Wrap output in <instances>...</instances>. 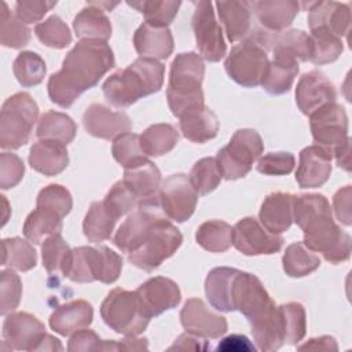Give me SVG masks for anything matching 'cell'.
<instances>
[{
	"instance_id": "obj_1",
	"label": "cell",
	"mask_w": 352,
	"mask_h": 352,
	"mask_svg": "<svg viewBox=\"0 0 352 352\" xmlns=\"http://www.w3.org/2000/svg\"><path fill=\"white\" fill-rule=\"evenodd\" d=\"M114 63L113 50L106 41H78L65 56L62 69L50 77V99L60 107H70L82 92L95 87Z\"/></svg>"
},
{
	"instance_id": "obj_2",
	"label": "cell",
	"mask_w": 352,
	"mask_h": 352,
	"mask_svg": "<svg viewBox=\"0 0 352 352\" xmlns=\"http://www.w3.org/2000/svg\"><path fill=\"white\" fill-rule=\"evenodd\" d=\"M293 221L304 232V245L322 253L331 264L346 261L351 256V236L333 220L327 198L322 194H301L293 199Z\"/></svg>"
},
{
	"instance_id": "obj_3",
	"label": "cell",
	"mask_w": 352,
	"mask_h": 352,
	"mask_svg": "<svg viewBox=\"0 0 352 352\" xmlns=\"http://www.w3.org/2000/svg\"><path fill=\"white\" fill-rule=\"evenodd\" d=\"M165 67L155 59L138 58L113 73L102 85L106 99L116 107H128L162 88Z\"/></svg>"
},
{
	"instance_id": "obj_4",
	"label": "cell",
	"mask_w": 352,
	"mask_h": 352,
	"mask_svg": "<svg viewBox=\"0 0 352 352\" xmlns=\"http://www.w3.org/2000/svg\"><path fill=\"white\" fill-rule=\"evenodd\" d=\"M205 63L197 52H182L170 65L166 88L168 106L173 116L182 117L191 109L204 104L202 80Z\"/></svg>"
},
{
	"instance_id": "obj_5",
	"label": "cell",
	"mask_w": 352,
	"mask_h": 352,
	"mask_svg": "<svg viewBox=\"0 0 352 352\" xmlns=\"http://www.w3.org/2000/svg\"><path fill=\"white\" fill-rule=\"evenodd\" d=\"M314 142L336 158L337 165L351 170V139L348 136V116L345 109L327 103L309 116Z\"/></svg>"
},
{
	"instance_id": "obj_6",
	"label": "cell",
	"mask_w": 352,
	"mask_h": 352,
	"mask_svg": "<svg viewBox=\"0 0 352 352\" xmlns=\"http://www.w3.org/2000/svg\"><path fill=\"white\" fill-rule=\"evenodd\" d=\"M122 270V257L107 246H78L72 249L65 276L72 282L88 283L99 280L113 283Z\"/></svg>"
},
{
	"instance_id": "obj_7",
	"label": "cell",
	"mask_w": 352,
	"mask_h": 352,
	"mask_svg": "<svg viewBox=\"0 0 352 352\" xmlns=\"http://www.w3.org/2000/svg\"><path fill=\"white\" fill-rule=\"evenodd\" d=\"M38 106L28 92H16L1 106L0 147L16 150L25 146L37 121Z\"/></svg>"
},
{
	"instance_id": "obj_8",
	"label": "cell",
	"mask_w": 352,
	"mask_h": 352,
	"mask_svg": "<svg viewBox=\"0 0 352 352\" xmlns=\"http://www.w3.org/2000/svg\"><path fill=\"white\" fill-rule=\"evenodd\" d=\"M100 316L111 330L124 336H139L150 322L138 293L121 287L113 289L103 300Z\"/></svg>"
},
{
	"instance_id": "obj_9",
	"label": "cell",
	"mask_w": 352,
	"mask_h": 352,
	"mask_svg": "<svg viewBox=\"0 0 352 352\" xmlns=\"http://www.w3.org/2000/svg\"><path fill=\"white\" fill-rule=\"evenodd\" d=\"M183 242L182 232L169 220L162 219L153 226L139 246L128 253V261L136 268L151 272L173 256Z\"/></svg>"
},
{
	"instance_id": "obj_10",
	"label": "cell",
	"mask_w": 352,
	"mask_h": 352,
	"mask_svg": "<svg viewBox=\"0 0 352 352\" xmlns=\"http://www.w3.org/2000/svg\"><path fill=\"white\" fill-rule=\"evenodd\" d=\"M263 151L264 143L257 131L249 128L238 129L230 143L217 151L216 161L221 176L227 180L245 177Z\"/></svg>"
},
{
	"instance_id": "obj_11",
	"label": "cell",
	"mask_w": 352,
	"mask_h": 352,
	"mask_svg": "<svg viewBox=\"0 0 352 352\" xmlns=\"http://www.w3.org/2000/svg\"><path fill=\"white\" fill-rule=\"evenodd\" d=\"M267 50L252 36L231 48L224 67L231 80L248 88L261 85L270 65Z\"/></svg>"
},
{
	"instance_id": "obj_12",
	"label": "cell",
	"mask_w": 352,
	"mask_h": 352,
	"mask_svg": "<svg viewBox=\"0 0 352 352\" xmlns=\"http://www.w3.org/2000/svg\"><path fill=\"white\" fill-rule=\"evenodd\" d=\"M162 219H165V213L157 195L140 201L136 209L118 227L113 239L114 245L124 253L132 252L139 246L153 226Z\"/></svg>"
},
{
	"instance_id": "obj_13",
	"label": "cell",
	"mask_w": 352,
	"mask_h": 352,
	"mask_svg": "<svg viewBox=\"0 0 352 352\" xmlns=\"http://www.w3.org/2000/svg\"><path fill=\"white\" fill-rule=\"evenodd\" d=\"M158 199L168 219L175 220L176 223H183L192 216L198 194L187 175L176 173L161 183Z\"/></svg>"
},
{
	"instance_id": "obj_14",
	"label": "cell",
	"mask_w": 352,
	"mask_h": 352,
	"mask_svg": "<svg viewBox=\"0 0 352 352\" xmlns=\"http://www.w3.org/2000/svg\"><path fill=\"white\" fill-rule=\"evenodd\" d=\"M192 30L195 34L199 55L208 62H219L227 52L223 30L216 21L213 4L210 1L195 3L192 15Z\"/></svg>"
},
{
	"instance_id": "obj_15",
	"label": "cell",
	"mask_w": 352,
	"mask_h": 352,
	"mask_svg": "<svg viewBox=\"0 0 352 352\" xmlns=\"http://www.w3.org/2000/svg\"><path fill=\"white\" fill-rule=\"evenodd\" d=\"M232 245L245 256L274 254L280 250L283 238L267 231L254 217H243L232 227Z\"/></svg>"
},
{
	"instance_id": "obj_16",
	"label": "cell",
	"mask_w": 352,
	"mask_h": 352,
	"mask_svg": "<svg viewBox=\"0 0 352 352\" xmlns=\"http://www.w3.org/2000/svg\"><path fill=\"white\" fill-rule=\"evenodd\" d=\"M45 333V326L32 314L10 312L3 323V338L11 349L38 351Z\"/></svg>"
},
{
	"instance_id": "obj_17",
	"label": "cell",
	"mask_w": 352,
	"mask_h": 352,
	"mask_svg": "<svg viewBox=\"0 0 352 352\" xmlns=\"http://www.w3.org/2000/svg\"><path fill=\"white\" fill-rule=\"evenodd\" d=\"M337 91L334 84L319 70L302 74L296 88V103L302 114L311 116L319 107L336 102Z\"/></svg>"
},
{
	"instance_id": "obj_18",
	"label": "cell",
	"mask_w": 352,
	"mask_h": 352,
	"mask_svg": "<svg viewBox=\"0 0 352 352\" xmlns=\"http://www.w3.org/2000/svg\"><path fill=\"white\" fill-rule=\"evenodd\" d=\"M180 322L186 331L206 338H219L227 329L224 316L212 312L201 298H188L180 311Z\"/></svg>"
},
{
	"instance_id": "obj_19",
	"label": "cell",
	"mask_w": 352,
	"mask_h": 352,
	"mask_svg": "<svg viewBox=\"0 0 352 352\" xmlns=\"http://www.w3.org/2000/svg\"><path fill=\"white\" fill-rule=\"evenodd\" d=\"M85 131L99 139L114 140L132 129V122L125 113L113 111L102 103H92L82 116Z\"/></svg>"
},
{
	"instance_id": "obj_20",
	"label": "cell",
	"mask_w": 352,
	"mask_h": 352,
	"mask_svg": "<svg viewBox=\"0 0 352 352\" xmlns=\"http://www.w3.org/2000/svg\"><path fill=\"white\" fill-rule=\"evenodd\" d=\"M135 292L138 293L143 309L150 319L175 308L182 300L177 283L165 276L150 278Z\"/></svg>"
},
{
	"instance_id": "obj_21",
	"label": "cell",
	"mask_w": 352,
	"mask_h": 352,
	"mask_svg": "<svg viewBox=\"0 0 352 352\" xmlns=\"http://www.w3.org/2000/svg\"><path fill=\"white\" fill-rule=\"evenodd\" d=\"M309 29H326L334 36L346 37L351 26L349 6L337 1H314L308 4Z\"/></svg>"
},
{
	"instance_id": "obj_22",
	"label": "cell",
	"mask_w": 352,
	"mask_h": 352,
	"mask_svg": "<svg viewBox=\"0 0 352 352\" xmlns=\"http://www.w3.org/2000/svg\"><path fill=\"white\" fill-rule=\"evenodd\" d=\"M331 155L318 144L308 146L300 153L296 182L301 188L323 186L331 173Z\"/></svg>"
},
{
	"instance_id": "obj_23",
	"label": "cell",
	"mask_w": 352,
	"mask_h": 352,
	"mask_svg": "<svg viewBox=\"0 0 352 352\" xmlns=\"http://www.w3.org/2000/svg\"><path fill=\"white\" fill-rule=\"evenodd\" d=\"M293 199L294 195L289 192H272L264 198L258 217L267 231L279 235L290 228L293 223Z\"/></svg>"
},
{
	"instance_id": "obj_24",
	"label": "cell",
	"mask_w": 352,
	"mask_h": 352,
	"mask_svg": "<svg viewBox=\"0 0 352 352\" xmlns=\"http://www.w3.org/2000/svg\"><path fill=\"white\" fill-rule=\"evenodd\" d=\"M94 308L85 300H73L54 309L50 316L51 329L60 336H70L92 323Z\"/></svg>"
},
{
	"instance_id": "obj_25",
	"label": "cell",
	"mask_w": 352,
	"mask_h": 352,
	"mask_svg": "<svg viewBox=\"0 0 352 352\" xmlns=\"http://www.w3.org/2000/svg\"><path fill=\"white\" fill-rule=\"evenodd\" d=\"M250 4L261 26L271 33L290 26L300 11V3L293 0H261Z\"/></svg>"
},
{
	"instance_id": "obj_26",
	"label": "cell",
	"mask_w": 352,
	"mask_h": 352,
	"mask_svg": "<svg viewBox=\"0 0 352 352\" xmlns=\"http://www.w3.org/2000/svg\"><path fill=\"white\" fill-rule=\"evenodd\" d=\"M133 45L142 58L166 59L173 51V36L168 28L142 23L133 34Z\"/></svg>"
},
{
	"instance_id": "obj_27",
	"label": "cell",
	"mask_w": 352,
	"mask_h": 352,
	"mask_svg": "<svg viewBox=\"0 0 352 352\" xmlns=\"http://www.w3.org/2000/svg\"><path fill=\"white\" fill-rule=\"evenodd\" d=\"M30 166L44 176H55L69 165L66 144L55 140H38L29 151Z\"/></svg>"
},
{
	"instance_id": "obj_28",
	"label": "cell",
	"mask_w": 352,
	"mask_h": 352,
	"mask_svg": "<svg viewBox=\"0 0 352 352\" xmlns=\"http://www.w3.org/2000/svg\"><path fill=\"white\" fill-rule=\"evenodd\" d=\"M214 6L231 43L245 40L252 33V4L249 1H217Z\"/></svg>"
},
{
	"instance_id": "obj_29",
	"label": "cell",
	"mask_w": 352,
	"mask_h": 352,
	"mask_svg": "<svg viewBox=\"0 0 352 352\" xmlns=\"http://www.w3.org/2000/svg\"><path fill=\"white\" fill-rule=\"evenodd\" d=\"M238 271L230 267H216L209 271L205 279V294L214 309L223 312L235 311L232 287Z\"/></svg>"
},
{
	"instance_id": "obj_30",
	"label": "cell",
	"mask_w": 352,
	"mask_h": 352,
	"mask_svg": "<svg viewBox=\"0 0 352 352\" xmlns=\"http://www.w3.org/2000/svg\"><path fill=\"white\" fill-rule=\"evenodd\" d=\"M179 118L183 136L194 143H205L219 132L217 116L205 104L188 110Z\"/></svg>"
},
{
	"instance_id": "obj_31",
	"label": "cell",
	"mask_w": 352,
	"mask_h": 352,
	"mask_svg": "<svg viewBox=\"0 0 352 352\" xmlns=\"http://www.w3.org/2000/svg\"><path fill=\"white\" fill-rule=\"evenodd\" d=\"M122 182L140 202L157 195L161 186V172L154 162L144 160L132 168H126Z\"/></svg>"
},
{
	"instance_id": "obj_32",
	"label": "cell",
	"mask_w": 352,
	"mask_h": 352,
	"mask_svg": "<svg viewBox=\"0 0 352 352\" xmlns=\"http://www.w3.org/2000/svg\"><path fill=\"white\" fill-rule=\"evenodd\" d=\"M73 29L81 40L106 41L111 36V23L104 11L95 3H88L74 18Z\"/></svg>"
},
{
	"instance_id": "obj_33",
	"label": "cell",
	"mask_w": 352,
	"mask_h": 352,
	"mask_svg": "<svg viewBox=\"0 0 352 352\" xmlns=\"http://www.w3.org/2000/svg\"><path fill=\"white\" fill-rule=\"evenodd\" d=\"M271 51L274 59H286L294 62H307L309 56L308 34L302 30L292 29L283 33H275Z\"/></svg>"
},
{
	"instance_id": "obj_34",
	"label": "cell",
	"mask_w": 352,
	"mask_h": 352,
	"mask_svg": "<svg viewBox=\"0 0 352 352\" xmlns=\"http://www.w3.org/2000/svg\"><path fill=\"white\" fill-rule=\"evenodd\" d=\"M77 132V125L65 113L50 110L40 117L37 138L40 140H55L63 144L70 143Z\"/></svg>"
},
{
	"instance_id": "obj_35",
	"label": "cell",
	"mask_w": 352,
	"mask_h": 352,
	"mask_svg": "<svg viewBox=\"0 0 352 352\" xmlns=\"http://www.w3.org/2000/svg\"><path fill=\"white\" fill-rule=\"evenodd\" d=\"M62 219L54 210L38 208L29 213L23 223V235L34 245L43 242L44 236H50L54 234H60L62 231Z\"/></svg>"
},
{
	"instance_id": "obj_36",
	"label": "cell",
	"mask_w": 352,
	"mask_h": 352,
	"mask_svg": "<svg viewBox=\"0 0 352 352\" xmlns=\"http://www.w3.org/2000/svg\"><path fill=\"white\" fill-rule=\"evenodd\" d=\"M139 142L146 155L161 157L177 144L179 132L170 124H154L144 129L139 136Z\"/></svg>"
},
{
	"instance_id": "obj_37",
	"label": "cell",
	"mask_w": 352,
	"mask_h": 352,
	"mask_svg": "<svg viewBox=\"0 0 352 352\" xmlns=\"http://www.w3.org/2000/svg\"><path fill=\"white\" fill-rule=\"evenodd\" d=\"M309 41V56L315 65H326L334 62L344 51L342 40L326 29H314L308 34Z\"/></svg>"
},
{
	"instance_id": "obj_38",
	"label": "cell",
	"mask_w": 352,
	"mask_h": 352,
	"mask_svg": "<svg viewBox=\"0 0 352 352\" xmlns=\"http://www.w3.org/2000/svg\"><path fill=\"white\" fill-rule=\"evenodd\" d=\"M282 264L286 275L292 278H302L319 268L320 258L302 242H294L286 248Z\"/></svg>"
},
{
	"instance_id": "obj_39",
	"label": "cell",
	"mask_w": 352,
	"mask_h": 352,
	"mask_svg": "<svg viewBox=\"0 0 352 352\" xmlns=\"http://www.w3.org/2000/svg\"><path fill=\"white\" fill-rule=\"evenodd\" d=\"M195 239L202 249L221 253L232 245V227L223 220H209L198 227Z\"/></svg>"
},
{
	"instance_id": "obj_40",
	"label": "cell",
	"mask_w": 352,
	"mask_h": 352,
	"mask_svg": "<svg viewBox=\"0 0 352 352\" xmlns=\"http://www.w3.org/2000/svg\"><path fill=\"white\" fill-rule=\"evenodd\" d=\"M298 73V63L286 59H274L270 62L263 78V88L270 95H282L287 92Z\"/></svg>"
},
{
	"instance_id": "obj_41",
	"label": "cell",
	"mask_w": 352,
	"mask_h": 352,
	"mask_svg": "<svg viewBox=\"0 0 352 352\" xmlns=\"http://www.w3.org/2000/svg\"><path fill=\"white\" fill-rule=\"evenodd\" d=\"M116 219L107 212L103 202H92L82 221V231L89 242L99 243L111 236Z\"/></svg>"
},
{
	"instance_id": "obj_42",
	"label": "cell",
	"mask_w": 352,
	"mask_h": 352,
	"mask_svg": "<svg viewBox=\"0 0 352 352\" xmlns=\"http://www.w3.org/2000/svg\"><path fill=\"white\" fill-rule=\"evenodd\" d=\"M3 246V265L22 272L30 271L37 264V253L34 248L19 236L6 238Z\"/></svg>"
},
{
	"instance_id": "obj_43",
	"label": "cell",
	"mask_w": 352,
	"mask_h": 352,
	"mask_svg": "<svg viewBox=\"0 0 352 352\" xmlns=\"http://www.w3.org/2000/svg\"><path fill=\"white\" fill-rule=\"evenodd\" d=\"M12 72L22 87H34L44 80L47 66L44 59L33 51H22L12 63Z\"/></svg>"
},
{
	"instance_id": "obj_44",
	"label": "cell",
	"mask_w": 352,
	"mask_h": 352,
	"mask_svg": "<svg viewBox=\"0 0 352 352\" xmlns=\"http://www.w3.org/2000/svg\"><path fill=\"white\" fill-rule=\"evenodd\" d=\"M72 249L65 242L60 234H54L45 238L41 245L43 267L48 274H62L65 276Z\"/></svg>"
},
{
	"instance_id": "obj_45",
	"label": "cell",
	"mask_w": 352,
	"mask_h": 352,
	"mask_svg": "<svg viewBox=\"0 0 352 352\" xmlns=\"http://www.w3.org/2000/svg\"><path fill=\"white\" fill-rule=\"evenodd\" d=\"M3 11L0 15V43L3 47L8 48H22L30 40V29L11 14L8 6L1 3Z\"/></svg>"
},
{
	"instance_id": "obj_46",
	"label": "cell",
	"mask_w": 352,
	"mask_h": 352,
	"mask_svg": "<svg viewBox=\"0 0 352 352\" xmlns=\"http://www.w3.org/2000/svg\"><path fill=\"white\" fill-rule=\"evenodd\" d=\"M188 179L199 195H206L217 188L223 176L219 169L217 161L213 157H206L194 164Z\"/></svg>"
},
{
	"instance_id": "obj_47",
	"label": "cell",
	"mask_w": 352,
	"mask_h": 352,
	"mask_svg": "<svg viewBox=\"0 0 352 352\" xmlns=\"http://www.w3.org/2000/svg\"><path fill=\"white\" fill-rule=\"evenodd\" d=\"M180 4H182L180 1H170V0L128 1V6L136 8L139 12H142L144 15L146 23L158 26V28H168V25L176 16Z\"/></svg>"
},
{
	"instance_id": "obj_48",
	"label": "cell",
	"mask_w": 352,
	"mask_h": 352,
	"mask_svg": "<svg viewBox=\"0 0 352 352\" xmlns=\"http://www.w3.org/2000/svg\"><path fill=\"white\" fill-rule=\"evenodd\" d=\"M279 312L283 326V337L287 344L300 342L307 330L305 309L300 302H287L279 305Z\"/></svg>"
},
{
	"instance_id": "obj_49",
	"label": "cell",
	"mask_w": 352,
	"mask_h": 352,
	"mask_svg": "<svg viewBox=\"0 0 352 352\" xmlns=\"http://www.w3.org/2000/svg\"><path fill=\"white\" fill-rule=\"evenodd\" d=\"M37 38L47 47L62 50L72 43V33L67 25L58 15H51L34 28Z\"/></svg>"
},
{
	"instance_id": "obj_50",
	"label": "cell",
	"mask_w": 352,
	"mask_h": 352,
	"mask_svg": "<svg viewBox=\"0 0 352 352\" xmlns=\"http://www.w3.org/2000/svg\"><path fill=\"white\" fill-rule=\"evenodd\" d=\"M111 154L114 160L126 168H132L144 160H147V155L143 153L139 142V135L136 133H124L114 139L113 146H111Z\"/></svg>"
},
{
	"instance_id": "obj_51",
	"label": "cell",
	"mask_w": 352,
	"mask_h": 352,
	"mask_svg": "<svg viewBox=\"0 0 352 352\" xmlns=\"http://www.w3.org/2000/svg\"><path fill=\"white\" fill-rule=\"evenodd\" d=\"M36 206L54 210L60 217H65L73 206L72 194L60 184H50L38 192Z\"/></svg>"
},
{
	"instance_id": "obj_52",
	"label": "cell",
	"mask_w": 352,
	"mask_h": 352,
	"mask_svg": "<svg viewBox=\"0 0 352 352\" xmlns=\"http://www.w3.org/2000/svg\"><path fill=\"white\" fill-rule=\"evenodd\" d=\"M107 212L118 220L121 216L126 214L132 210L138 204V198L131 192V190L124 184L122 180L117 182L106 194L104 199L102 201Z\"/></svg>"
},
{
	"instance_id": "obj_53",
	"label": "cell",
	"mask_w": 352,
	"mask_h": 352,
	"mask_svg": "<svg viewBox=\"0 0 352 352\" xmlns=\"http://www.w3.org/2000/svg\"><path fill=\"white\" fill-rule=\"evenodd\" d=\"M22 296L21 278L12 270H3L0 274V314L3 316L12 312Z\"/></svg>"
},
{
	"instance_id": "obj_54",
	"label": "cell",
	"mask_w": 352,
	"mask_h": 352,
	"mask_svg": "<svg viewBox=\"0 0 352 352\" xmlns=\"http://www.w3.org/2000/svg\"><path fill=\"white\" fill-rule=\"evenodd\" d=\"M296 165V158L292 153L287 151H278V153H268L263 155L256 169L263 175L270 176H282L289 175Z\"/></svg>"
},
{
	"instance_id": "obj_55",
	"label": "cell",
	"mask_w": 352,
	"mask_h": 352,
	"mask_svg": "<svg viewBox=\"0 0 352 352\" xmlns=\"http://www.w3.org/2000/svg\"><path fill=\"white\" fill-rule=\"evenodd\" d=\"M25 165L23 161L12 153L0 154V187L8 190L15 187L23 177Z\"/></svg>"
},
{
	"instance_id": "obj_56",
	"label": "cell",
	"mask_w": 352,
	"mask_h": 352,
	"mask_svg": "<svg viewBox=\"0 0 352 352\" xmlns=\"http://www.w3.org/2000/svg\"><path fill=\"white\" fill-rule=\"evenodd\" d=\"M56 1L47 0H22L15 3V15L25 25L38 22L52 7H55Z\"/></svg>"
},
{
	"instance_id": "obj_57",
	"label": "cell",
	"mask_w": 352,
	"mask_h": 352,
	"mask_svg": "<svg viewBox=\"0 0 352 352\" xmlns=\"http://www.w3.org/2000/svg\"><path fill=\"white\" fill-rule=\"evenodd\" d=\"M102 346V340L99 336L89 330V329H81L76 333L69 340L67 349L70 352H88V351H100Z\"/></svg>"
},
{
	"instance_id": "obj_58",
	"label": "cell",
	"mask_w": 352,
	"mask_h": 352,
	"mask_svg": "<svg viewBox=\"0 0 352 352\" xmlns=\"http://www.w3.org/2000/svg\"><path fill=\"white\" fill-rule=\"evenodd\" d=\"M351 186H345L344 188H340L333 197L336 216L345 226H351Z\"/></svg>"
},
{
	"instance_id": "obj_59",
	"label": "cell",
	"mask_w": 352,
	"mask_h": 352,
	"mask_svg": "<svg viewBox=\"0 0 352 352\" xmlns=\"http://www.w3.org/2000/svg\"><path fill=\"white\" fill-rule=\"evenodd\" d=\"M209 344L202 337L186 331L184 334H180L173 345L169 346V351H206L209 349Z\"/></svg>"
},
{
	"instance_id": "obj_60",
	"label": "cell",
	"mask_w": 352,
	"mask_h": 352,
	"mask_svg": "<svg viewBox=\"0 0 352 352\" xmlns=\"http://www.w3.org/2000/svg\"><path fill=\"white\" fill-rule=\"evenodd\" d=\"M143 351L147 349L146 338H136V336H126L121 341H102L100 351Z\"/></svg>"
},
{
	"instance_id": "obj_61",
	"label": "cell",
	"mask_w": 352,
	"mask_h": 352,
	"mask_svg": "<svg viewBox=\"0 0 352 352\" xmlns=\"http://www.w3.org/2000/svg\"><path fill=\"white\" fill-rule=\"evenodd\" d=\"M217 351H254V345L249 341L248 337L241 334H231L219 342Z\"/></svg>"
},
{
	"instance_id": "obj_62",
	"label": "cell",
	"mask_w": 352,
	"mask_h": 352,
	"mask_svg": "<svg viewBox=\"0 0 352 352\" xmlns=\"http://www.w3.org/2000/svg\"><path fill=\"white\" fill-rule=\"evenodd\" d=\"M298 349H314V351H337V342L330 336H322L316 338H311L304 345H300Z\"/></svg>"
},
{
	"instance_id": "obj_63",
	"label": "cell",
	"mask_w": 352,
	"mask_h": 352,
	"mask_svg": "<svg viewBox=\"0 0 352 352\" xmlns=\"http://www.w3.org/2000/svg\"><path fill=\"white\" fill-rule=\"evenodd\" d=\"M63 346L60 345L59 340L47 334L43 340V342L38 346V351H62Z\"/></svg>"
}]
</instances>
